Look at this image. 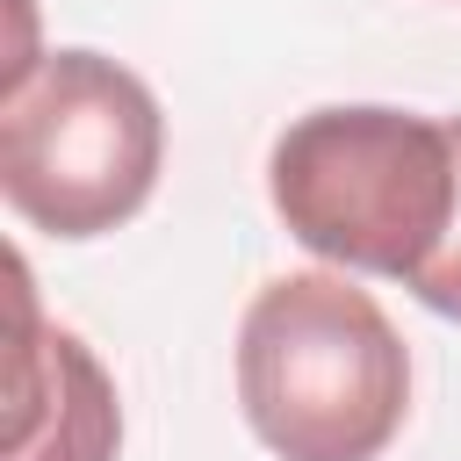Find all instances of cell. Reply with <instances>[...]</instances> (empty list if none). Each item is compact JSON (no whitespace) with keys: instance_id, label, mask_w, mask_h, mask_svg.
I'll return each instance as SVG.
<instances>
[{"instance_id":"6da1fadb","label":"cell","mask_w":461,"mask_h":461,"mask_svg":"<svg viewBox=\"0 0 461 461\" xmlns=\"http://www.w3.org/2000/svg\"><path fill=\"white\" fill-rule=\"evenodd\" d=\"M238 403L281 461H375L411 411V353L346 274H281L238 317Z\"/></svg>"},{"instance_id":"7a4b0ae2","label":"cell","mask_w":461,"mask_h":461,"mask_svg":"<svg viewBox=\"0 0 461 461\" xmlns=\"http://www.w3.org/2000/svg\"><path fill=\"white\" fill-rule=\"evenodd\" d=\"M454 187V130L375 101L295 115L267 158V194L295 245L403 288L447 245Z\"/></svg>"},{"instance_id":"3957f363","label":"cell","mask_w":461,"mask_h":461,"mask_svg":"<svg viewBox=\"0 0 461 461\" xmlns=\"http://www.w3.org/2000/svg\"><path fill=\"white\" fill-rule=\"evenodd\" d=\"M166 158L151 86L101 50H43L0 86V194L29 230L101 238L130 223Z\"/></svg>"},{"instance_id":"277c9868","label":"cell","mask_w":461,"mask_h":461,"mask_svg":"<svg viewBox=\"0 0 461 461\" xmlns=\"http://www.w3.org/2000/svg\"><path fill=\"white\" fill-rule=\"evenodd\" d=\"M14 274V418H7V461H115L122 411L115 382L86 353L79 331L36 317L29 259H7Z\"/></svg>"},{"instance_id":"5b68a950","label":"cell","mask_w":461,"mask_h":461,"mask_svg":"<svg viewBox=\"0 0 461 461\" xmlns=\"http://www.w3.org/2000/svg\"><path fill=\"white\" fill-rule=\"evenodd\" d=\"M454 130V180H461V115H447ZM411 295L432 310V317H454L461 324V187H454V223H447V245L425 259V274L411 281Z\"/></svg>"}]
</instances>
